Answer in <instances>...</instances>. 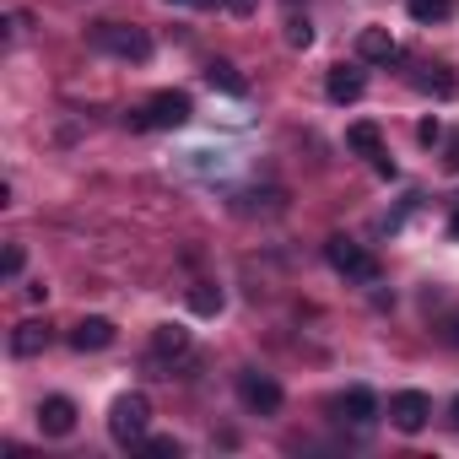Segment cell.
<instances>
[{
    "mask_svg": "<svg viewBox=\"0 0 459 459\" xmlns=\"http://www.w3.org/2000/svg\"><path fill=\"white\" fill-rule=\"evenodd\" d=\"M189 114H195L189 92H157L146 108L125 114V125H130V130H178V125H189Z\"/></svg>",
    "mask_w": 459,
    "mask_h": 459,
    "instance_id": "cell-1",
    "label": "cell"
},
{
    "mask_svg": "<svg viewBox=\"0 0 459 459\" xmlns=\"http://www.w3.org/2000/svg\"><path fill=\"white\" fill-rule=\"evenodd\" d=\"M325 260H330V271H335V276H346V281H357V287H378V276H384V271H378V260H373L362 244L341 238V233L325 244Z\"/></svg>",
    "mask_w": 459,
    "mask_h": 459,
    "instance_id": "cell-2",
    "label": "cell"
},
{
    "mask_svg": "<svg viewBox=\"0 0 459 459\" xmlns=\"http://www.w3.org/2000/svg\"><path fill=\"white\" fill-rule=\"evenodd\" d=\"M146 427H152V400L146 394H119L114 405H108V432H114V443H141L146 437Z\"/></svg>",
    "mask_w": 459,
    "mask_h": 459,
    "instance_id": "cell-3",
    "label": "cell"
},
{
    "mask_svg": "<svg viewBox=\"0 0 459 459\" xmlns=\"http://www.w3.org/2000/svg\"><path fill=\"white\" fill-rule=\"evenodd\" d=\"M92 44L103 49V55H114V60H146L152 55V39L141 33V28H130V22H98L92 28Z\"/></svg>",
    "mask_w": 459,
    "mask_h": 459,
    "instance_id": "cell-4",
    "label": "cell"
},
{
    "mask_svg": "<svg viewBox=\"0 0 459 459\" xmlns=\"http://www.w3.org/2000/svg\"><path fill=\"white\" fill-rule=\"evenodd\" d=\"M238 400H244L249 411L271 416V411L281 405V384H276L271 373H255V368H244V373H238Z\"/></svg>",
    "mask_w": 459,
    "mask_h": 459,
    "instance_id": "cell-5",
    "label": "cell"
},
{
    "mask_svg": "<svg viewBox=\"0 0 459 459\" xmlns=\"http://www.w3.org/2000/svg\"><path fill=\"white\" fill-rule=\"evenodd\" d=\"M389 421H394L400 432H421V427L432 421V400H427L421 389H400V394L389 400Z\"/></svg>",
    "mask_w": 459,
    "mask_h": 459,
    "instance_id": "cell-6",
    "label": "cell"
},
{
    "mask_svg": "<svg viewBox=\"0 0 459 459\" xmlns=\"http://www.w3.org/2000/svg\"><path fill=\"white\" fill-rule=\"evenodd\" d=\"M114 335H119V330H114V319H103V314H87V319L71 325V346H76V351H108Z\"/></svg>",
    "mask_w": 459,
    "mask_h": 459,
    "instance_id": "cell-7",
    "label": "cell"
},
{
    "mask_svg": "<svg viewBox=\"0 0 459 459\" xmlns=\"http://www.w3.org/2000/svg\"><path fill=\"white\" fill-rule=\"evenodd\" d=\"M39 432H49V437H71V432H76V400L49 394V400L39 405Z\"/></svg>",
    "mask_w": 459,
    "mask_h": 459,
    "instance_id": "cell-8",
    "label": "cell"
},
{
    "mask_svg": "<svg viewBox=\"0 0 459 459\" xmlns=\"http://www.w3.org/2000/svg\"><path fill=\"white\" fill-rule=\"evenodd\" d=\"M357 55L368 65H389V60H400V44L389 39V28H362L357 33Z\"/></svg>",
    "mask_w": 459,
    "mask_h": 459,
    "instance_id": "cell-9",
    "label": "cell"
},
{
    "mask_svg": "<svg viewBox=\"0 0 459 459\" xmlns=\"http://www.w3.org/2000/svg\"><path fill=\"white\" fill-rule=\"evenodd\" d=\"M49 351V325L44 319H22L12 330V357H44Z\"/></svg>",
    "mask_w": 459,
    "mask_h": 459,
    "instance_id": "cell-10",
    "label": "cell"
},
{
    "mask_svg": "<svg viewBox=\"0 0 459 459\" xmlns=\"http://www.w3.org/2000/svg\"><path fill=\"white\" fill-rule=\"evenodd\" d=\"M325 98H330V103H357V98H362V71H357V65H335V71L325 76Z\"/></svg>",
    "mask_w": 459,
    "mask_h": 459,
    "instance_id": "cell-11",
    "label": "cell"
},
{
    "mask_svg": "<svg viewBox=\"0 0 459 459\" xmlns=\"http://www.w3.org/2000/svg\"><path fill=\"white\" fill-rule=\"evenodd\" d=\"M411 82H416V92H432V98H454L459 92V76L448 65H421Z\"/></svg>",
    "mask_w": 459,
    "mask_h": 459,
    "instance_id": "cell-12",
    "label": "cell"
},
{
    "mask_svg": "<svg viewBox=\"0 0 459 459\" xmlns=\"http://www.w3.org/2000/svg\"><path fill=\"white\" fill-rule=\"evenodd\" d=\"M335 411H341L346 421H357V427H368V421L378 416V400H373V389H346V394L335 400Z\"/></svg>",
    "mask_w": 459,
    "mask_h": 459,
    "instance_id": "cell-13",
    "label": "cell"
},
{
    "mask_svg": "<svg viewBox=\"0 0 459 459\" xmlns=\"http://www.w3.org/2000/svg\"><path fill=\"white\" fill-rule=\"evenodd\" d=\"M205 82H211V87H221L227 98H244V92H249V82L238 76V65H233V60H211V65H205Z\"/></svg>",
    "mask_w": 459,
    "mask_h": 459,
    "instance_id": "cell-14",
    "label": "cell"
},
{
    "mask_svg": "<svg viewBox=\"0 0 459 459\" xmlns=\"http://www.w3.org/2000/svg\"><path fill=\"white\" fill-rule=\"evenodd\" d=\"M346 146H351L357 157H368V162L384 157V135H378V125H351V130H346Z\"/></svg>",
    "mask_w": 459,
    "mask_h": 459,
    "instance_id": "cell-15",
    "label": "cell"
},
{
    "mask_svg": "<svg viewBox=\"0 0 459 459\" xmlns=\"http://www.w3.org/2000/svg\"><path fill=\"white\" fill-rule=\"evenodd\" d=\"M189 351V330L184 325H157L152 330V357H178Z\"/></svg>",
    "mask_w": 459,
    "mask_h": 459,
    "instance_id": "cell-16",
    "label": "cell"
},
{
    "mask_svg": "<svg viewBox=\"0 0 459 459\" xmlns=\"http://www.w3.org/2000/svg\"><path fill=\"white\" fill-rule=\"evenodd\" d=\"M221 303H227V298H221V287H216V281L189 287V308H195V314H205V319H211V314H221Z\"/></svg>",
    "mask_w": 459,
    "mask_h": 459,
    "instance_id": "cell-17",
    "label": "cell"
},
{
    "mask_svg": "<svg viewBox=\"0 0 459 459\" xmlns=\"http://www.w3.org/2000/svg\"><path fill=\"white\" fill-rule=\"evenodd\" d=\"M405 6H411V17H416V22H448L459 0H405Z\"/></svg>",
    "mask_w": 459,
    "mask_h": 459,
    "instance_id": "cell-18",
    "label": "cell"
},
{
    "mask_svg": "<svg viewBox=\"0 0 459 459\" xmlns=\"http://www.w3.org/2000/svg\"><path fill=\"white\" fill-rule=\"evenodd\" d=\"M287 44H292V49H308V44H314V28H308V17H292V22H287Z\"/></svg>",
    "mask_w": 459,
    "mask_h": 459,
    "instance_id": "cell-19",
    "label": "cell"
},
{
    "mask_svg": "<svg viewBox=\"0 0 459 459\" xmlns=\"http://www.w3.org/2000/svg\"><path fill=\"white\" fill-rule=\"evenodd\" d=\"M141 448L152 459H178V437H141Z\"/></svg>",
    "mask_w": 459,
    "mask_h": 459,
    "instance_id": "cell-20",
    "label": "cell"
},
{
    "mask_svg": "<svg viewBox=\"0 0 459 459\" xmlns=\"http://www.w3.org/2000/svg\"><path fill=\"white\" fill-rule=\"evenodd\" d=\"M22 265H28V249H22V244H12V249H6V260H0L6 281H17V276H22Z\"/></svg>",
    "mask_w": 459,
    "mask_h": 459,
    "instance_id": "cell-21",
    "label": "cell"
},
{
    "mask_svg": "<svg viewBox=\"0 0 459 459\" xmlns=\"http://www.w3.org/2000/svg\"><path fill=\"white\" fill-rule=\"evenodd\" d=\"M437 135H443V130H437V119H421V130H416V141H421V146H432Z\"/></svg>",
    "mask_w": 459,
    "mask_h": 459,
    "instance_id": "cell-22",
    "label": "cell"
},
{
    "mask_svg": "<svg viewBox=\"0 0 459 459\" xmlns=\"http://www.w3.org/2000/svg\"><path fill=\"white\" fill-rule=\"evenodd\" d=\"M221 6H227V12H233V17H249V12L260 6V0H221Z\"/></svg>",
    "mask_w": 459,
    "mask_h": 459,
    "instance_id": "cell-23",
    "label": "cell"
},
{
    "mask_svg": "<svg viewBox=\"0 0 459 459\" xmlns=\"http://www.w3.org/2000/svg\"><path fill=\"white\" fill-rule=\"evenodd\" d=\"M443 341H448V346H459V314H448V319H443Z\"/></svg>",
    "mask_w": 459,
    "mask_h": 459,
    "instance_id": "cell-24",
    "label": "cell"
},
{
    "mask_svg": "<svg viewBox=\"0 0 459 459\" xmlns=\"http://www.w3.org/2000/svg\"><path fill=\"white\" fill-rule=\"evenodd\" d=\"M443 162H448V168H454V173H459V135H454V141H448V152H443Z\"/></svg>",
    "mask_w": 459,
    "mask_h": 459,
    "instance_id": "cell-25",
    "label": "cell"
},
{
    "mask_svg": "<svg viewBox=\"0 0 459 459\" xmlns=\"http://www.w3.org/2000/svg\"><path fill=\"white\" fill-rule=\"evenodd\" d=\"M448 238H454V244H459V211H454V216H448Z\"/></svg>",
    "mask_w": 459,
    "mask_h": 459,
    "instance_id": "cell-26",
    "label": "cell"
},
{
    "mask_svg": "<svg viewBox=\"0 0 459 459\" xmlns=\"http://www.w3.org/2000/svg\"><path fill=\"white\" fill-rule=\"evenodd\" d=\"M168 6H205V0H168Z\"/></svg>",
    "mask_w": 459,
    "mask_h": 459,
    "instance_id": "cell-27",
    "label": "cell"
},
{
    "mask_svg": "<svg viewBox=\"0 0 459 459\" xmlns=\"http://www.w3.org/2000/svg\"><path fill=\"white\" fill-rule=\"evenodd\" d=\"M448 416H454V427H459V394H454V411H448Z\"/></svg>",
    "mask_w": 459,
    "mask_h": 459,
    "instance_id": "cell-28",
    "label": "cell"
}]
</instances>
